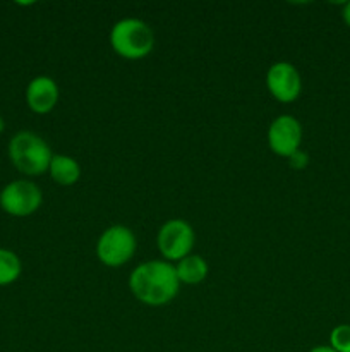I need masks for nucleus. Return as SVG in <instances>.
Segmentation results:
<instances>
[{
    "instance_id": "f8f14e48",
    "label": "nucleus",
    "mask_w": 350,
    "mask_h": 352,
    "mask_svg": "<svg viewBox=\"0 0 350 352\" xmlns=\"http://www.w3.org/2000/svg\"><path fill=\"white\" fill-rule=\"evenodd\" d=\"M23 272L19 256L14 251L0 248V285H10L19 278Z\"/></svg>"
},
{
    "instance_id": "4468645a",
    "label": "nucleus",
    "mask_w": 350,
    "mask_h": 352,
    "mask_svg": "<svg viewBox=\"0 0 350 352\" xmlns=\"http://www.w3.org/2000/svg\"><path fill=\"white\" fill-rule=\"evenodd\" d=\"M288 165H290L294 170H304L309 165V155L305 153V151L297 150L295 153H292L290 157H288Z\"/></svg>"
},
{
    "instance_id": "f257e3e1",
    "label": "nucleus",
    "mask_w": 350,
    "mask_h": 352,
    "mask_svg": "<svg viewBox=\"0 0 350 352\" xmlns=\"http://www.w3.org/2000/svg\"><path fill=\"white\" fill-rule=\"evenodd\" d=\"M134 298L146 306H165L178 294L180 282L170 261L151 260L141 263L129 277Z\"/></svg>"
},
{
    "instance_id": "9b49d317",
    "label": "nucleus",
    "mask_w": 350,
    "mask_h": 352,
    "mask_svg": "<svg viewBox=\"0 0 350 352\" xmlns=\"http://www.w3.org/2000/svg\"><path fill=\"white\" fill-rule=\"evenodd\" d=\"M175 272H177V277L180 284L198 285L208 275V263H206L205 258L198 256V254H189V256L177 261Z\"/></svg>"
},
{
    "instance_id": "0eeeda50",
    "label": "nucleus",
    "mask_w": 350,
    "mask_h": 352,
    "mask_svg": "<svg viewBox=\"0 0 350 352\" xmlns=\"http://www.w3.org/2000/svg\"><path fill=\"white\" fill-rule=\"evenodd\" d=\"M266 88L278 102H295L302 91V79L297 67L290 62L273 64L266 72Z\"/></svg>"
},
{
    "instance_id": "ddd939ff",
    "label": "nucleus",
    "mask_w": 350,
    "mask_h": 352,
    "mask_svg": "<svg viewBox=\"0 0 350 352\" xmlns=\"http://www.w3.org/2000/svg\"><path fill=\"white\" fill-rule=\"evenodd\" d=\"M329 347L336 352H350V325H338L331 330Z\"/></svg>"
},
{
    "instance_id": "dca6fc26",
    "label": "nucleus",
    "mask_w": 350,
    "mask_h": 352,
    "mask_svg": "<svg viewBox=\"0 0 350 352\" xmlns=\"http://www.w3.org/2000/svg\"><path fill=\"white\" fill-rule=\"evenodd\" d=\"M309 352H336V351L331 349L329 346H318V347H312Z\"/></svg>"
},
{
    "instance_id": "39448f33",
    "label": "nucleus",
    "mask_w": 350,
    "mask_h": 352,
    "mask_svg": "<svg viewBox=\"0 0 350 352\" xmlns=\"http://www.w3.org/2000/svg\"><path fill=\"white\" fill-rule=\"evenodd\" d=\"M43 203V195L38 184L27 179H17L3 186L0 191V208L12 217H30Z\"/></svg>"
},
{
    "instance_id": "20e7f679",
    "label": "nucleus",
    "mask_w": 350,
    "mask_h": 352,
    "mask_svg": "<svg viewBox=\"0 0 350 352\" xmlns=\"http://www.w3.org/2000/svg\"><path fill=\"white\" fill-rule=\"evenodd\" d=\"M137 241L126 226H112L103 230L96 243V256L105 267H122L136 253Z\"/></svg>"
},
{
    "instance_id": "423d86ee",
    "label": "nucleus",
    "mask_w": 350,
    "mask_h": 352,
    "mask_svg": "<svg viewBox=\"0 0 350 352\" xmlns=\"http://www.w3.org/2000/svg\"><path fill=\"white\" fill-rule=\"evenodd\" d=\"M194 241V229L185 220L174 219L160 227L156 236V246L165 260L180 261L182 258L191 254Z\"/></svg>"
},
{
    "instance_id": "f03ea898",
    "label": "nucleus",
    "mask_w": 350,
    "mask_h": 352,
    "mask_svg": "<svg viewBox=\"0 0 350 352\" xmlns=\"http://www.w3.org/2000/svg\"><path fill=\"white\" fill-rule=\"evenodd\" d=\"M51 150L47 141L33 131H19L9 141V158L14 167L24 175H41L48 172Z\"/></svg>"
},
{
    "instance_id": "f3484780",
    "label": "nucleus",
    "mask_w": 350,
    "mask_h": 352,
    "mask_svg": "<svg viewBox=\"0 0 350 352\" xmlns=\"http://www.w3.org/2000/svg\"><path fill=\"white\" fill-rule=\"evenodd\" d=\"M3 129H5V122H3V119L0 117V134L3 133Z\"/></svg>"
},
{
    "instance_id": "6e6552de",
    "label": "nucleus",
    "mask_w": 350,
    "mask_h": 352,
    "mask_svg": "<svg viewBox=\"0 0 350 352\" xmlns=\"http://www.w3.org/2000/svg\"><path fill=\"white\" fill-rule=\"evenodd\" d=\"M302 126L294 116H280L271 122L268 129V144L278 157L288 158L301 150Z\"/></svg>"
},
{
    "instance_id": "9d476101",
    "label": "nucleus",
    "mask_w": 350,
    "mask_h": 352,
    "mask_svg": "<svg viewBox=\"0 0 350 352\" xmlns=\"http://www.w3.org/2000/svg\"><path fill=\"white\" fill-rule=\"evenodd\" d=\"M48 174L57 184L74 186L81 177V167L75 158L67 155H54L48 167Z\"/></svg>"
},
{
    "instance_id": "1a4fd4ad",
    "label": "nucleus",
    "mask_w": 350,
    "mask_h": 352,
    "mask_svg": "<svg viewBox=\"0 0 350 352\" xmlns=\"http://www.w3.org/2000/svg\"><path fill=\"white\" fill-rule=\"evenodd\" d=\"M58 102V86L48 76H36L26 86V103L38 116L50 113Z\"/></svg>"
},
{
    "instance_id": "7ed1b4c3",
    "label": "nucleus",
    "mask_w": 350,
    "mask_h": 352,
    "mask_svg": "<svg viewBox=\"0 0 350 352\" xmlns=\"http://www.w3.org/2000/svg\"><path fill=\"white\" fill-rule=\"evenodd\" d=\"M110 45L122 58L139 60L153 52L154 33L144 21L127 17L113 24L110 31Z\"/></svg>"
},
{
    "instance_id": "2eb2a0df",
    "label": "nucleus",
    "mask_w": 350,
    "mask_h": 352,
    "mask_svg": "<svg viewBox=\"0 0 350 352\" xmlns=\"http://www.w3.org/2000/svg\"><path fill=\"white\" fill-rule=\"evenodd\" d=\"M342 16H343V21L347 23V26H350V2L345 3V7H343L342 10Z\"/></svg>"
}]
</instances>
